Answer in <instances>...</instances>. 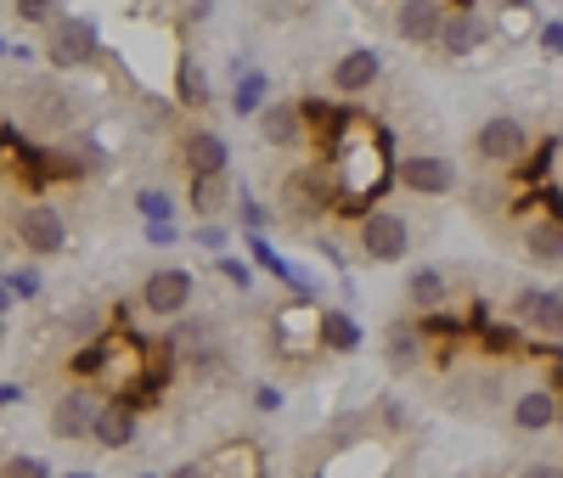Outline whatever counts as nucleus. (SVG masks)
Returning a JSON list of instances; mask_svg holds the SVG:
<instances>
[{"mask_svg":"<svg viewBox=\"0 0 563 478\" xmlns=\"http://www.w3.org/2000/svg\"><path fill=\"white\" fill-rule=\"evenodd\" d=\"M361 119H344L333 130L339 141V164H333V198L344 209L372 214L378 209V191L389 186L395 164H389V130H355Z\"/></svg>","mask_w":563,"mask_h":478,"instance_id":"nucleus-1","label":"nucleus"},{"mask_svg":"<svg viewBox=\"0 0 563 478\" xmlns=\"http://www.w3.org/2000/svg\"><path fill=\"white\" fill-rule=\"evenodd\" d=\"M45 57H52L57 74L97 63V57H102V29L90 23V18H68V12H63L52 29H45Z\"/></svg>","mask_w":563,"mask_h":478,"instance_id":"nucleus-2","label":"nucleus"},{"mask_svg":"<svg viewBox=\"0 0 563 478\" xmlns=\"http://www.w3.org/2000/svg\"><path fill=\"white\" fill-rule=\"evenodd\" d=\"M474 158L479 164H525L530 158V124L525 119H512V113H496L474 130Z\"/></svg>","mask_w":563,"mask_h":478,"instance_id":"nucleus-3","label":"nucleus"},{"mask_svg":"<svg viewBox=\"0 0 563 478\" xmlns=\"http://www.w3.org/2000/svg\"><path fill=\"white\" fill-rule=\"evenodd\" d=\"M333 209H339V198H333V175L327 169H294L282 180V214L288 220H321Z\"/></svg>","mask_w":563,"mask_h":478,"instance_id":"nucleus-4","label":"nucleus"},{"mask_svg":"<svg viewBox=\"0 0 563 478\" xmlns=\"http://www.w3.org/2000/svg\"><path fill=\"white\" fill-rule=\"evenodd\" d=\"M12 231H18L23 254H34V259H52V254L68 248V225H63V214L52 203H23L18 220H12Z\"/></svg>","mask_w":563,"mask_h":478,"instance_id":"nucleus-5","label":"nucleus"},{"mask_svg":"<svg viewBox=\"0 0 563 478\" xmlns=\"http://www.w3.org/2000/svg\"><path fill=\"white\" fill-rule=\"evenodd\" d=\"M406 248H411V225L395 209L378 203L372 214H361V254L372 265H395V259H406Z\"/></svg>","mask_w":563,"mask_h":478,"instance_id":"nucleus-6","label":"nucleus"},{"mask_svg":"<svg viewBox=\"0 0 563 478\" xmlns=\"http://www.w3.org/2000/svg\"><path fill=\"white\" fill-rule=\"evenodd\" d=\"M192 299H198V281H192V270H175V265H164V270H153L147 281H141V310H147V315L180 321Z\"/></svg>","mask_w":563,"mask_h":478,"instance_id":"nucleus-7","label":"nucleus"},{"mask_svg":"<svg viewBox=\"0 0 563 478\" xmlns=\"http://www.w3.org/2000/svg\"><path fill=\"white\" fill-rule=\"evenodd\" d=\"M395 180L406 191H417V198H451L456 191V164L445 153H411L395 164Z\"/></svg>","mask_w":563,"mask_h":478,"instance_id":"nucleus-8","label":"nucleus"},{"mask_svg":"<svg viewBox=\"0 0 563 478\" xmlns=\"http://www.w3.org/2000/svg\"><path fill=\"white\" fill-rule=\"evenodd\" d=\"M485 40H490V12H474V7H451L445 12V29H440V52L467 63L474 52H485Z\"/></svg>","mask_w":563,"mask_h":478,"instance_id":"nucleus-9","label":"nucleus"},{"mask_svg":"<svg viewBox=\"0 0 563 478\" xmlns=\"http://www.w3.org/2000/svg\"><path fill=\"white\" fill-rule=\"evenodd\" d=\"M97 400H90V389H68V394H57V405H52V440H63V445H74V440H90L97 434Z\"/></svg>","mask_w":563,"mask_h":478,"instance_id":"nucleus-10","label":"nucleus"},{"mask_svg":"<svg viewBox=\"0 0 563 478\" xmlns=\"http://www.w3.org/2000/svg\"><path fill=\"white\" fill-rule=\"evenodd\" d=\"M378 79H384V57L372 52V45H355V52H344V57L333 63V74H327L333 96H366Z\"/></svg>","mask_w":563,"mask_h":478,"instance_id":"nucleus-11","label":"nucleus"},{"mask_svg":"<svg viewBox=\"0 0 563 478\" xmlns=\"http://www.w3.org/2000/svg\"><path fill=\"white\" fill-rule=\"evenodd\" d=\"M180 158H186V175L192 180H214V175L231 169V147H225V135H214V130H186Z\"/></svg>","mask_w":563,"mask_h":478,"instance_id":"nucleus-12","label":"nucleus"},{"mask_svg":"<svg viewBox=\"0 0 563 478\" xmlns=\"http://www.w3.org/2000/svg\"><path fill=\"white\" fill-rule=\"evenodd\" d=\"M422 349H429V344H422V326L411 321V315H400V321H389L384 326V366L395 371V377H411L417 366H422Z\"/></svg>","mask_w":563,"mask_h":478,"instance_id":"nucleus-13","label":"nucleus"},{"mask_svg":"<svg viewBox=\"0 0 563 478\" xmlns=\"http://www.w3.org/2000/svg\"><path fill=\"white\" fill-rule=\"evenodd\" d=\"M440 29H445L440 0H400L395 7V34L406 45H440Z\"/></svg>","mask_w":563,"mask_h":478,"instance_id":"nucleus-14","label":"nucleus"},{"mask_svg":"<svg viewBox=\"0 0 563 478\" xmlns=\"http://www.w3.org/2000/svg\"><path fill=\"white\" fill-rule=\"evenodd\" d=\"M507 416H512L519 434H547V427L558 422V394L552 389H519L512 405H507Z\"/></svg>","mask_w":563,"mask_h":478,"instance_id":"nucleus-15","label":"nucleus"},{"mask_svg":"<svg viewBox=\"0 0 563 478\" xmlns=\"http://www.w3.org/2000/svg\"><path fill=\"white\" fill-rule=\"evenodd\" d=\"M203 473H209V478H265V456H260L249 440H231V445H220L214 456H203Z\"/></svg>","mask_w":563,"mask_h":478,"instance_id":"nucleus-16","label":"nucleus"},{"mask_svg":"<svg viewBox=\"0 0 563 478\" xmlns=\"http://www.w3.org/2000/svg\"><path fill=\"white\" fill-rule=\"evenodd\" d=\"M254 124H260V141H265V147H299V141H305L299 102H265V113H260Z\"/></svg>","mask_w":563,"mask_h":478,"instance_id":"nucleus-17","label":"nucleus"},{"mask_svg":"<svg viewBox=\"0 0 563 478\" xmlns=\"http://www.w3.org/2000/svg\"><path fill=\"white\" fill-rule=\"evenodd\" d=\"M164 349H169L175 360H192V366H203V360L220 355V349H214V326H198V321H175L169 338H164Z\"/></svg>","mask_w":563,"mask_h":478,"instance_id":"nucleus-18","label":"nucleus"},{"mask_svg":"<svg viewBox=\"0 0 563 478\" xmlns=\"http://www.w3.org/2000/svg\"><path fill=\"white\" fill-rule=\"evenodd\" d=\"M175 102H180V113H209V79H203V68H198V57L192 52H180L175 57Z\"/></svg>","mask_w":563,"mask_h":478,"instance_id":"nucleus-19","label":"nucleus"},{"mask_svg":"<svg viewBox=\"0 0 563 478\" xmlns=\"http://www.w3.org/2000/svg\"><path fill=\"white\" fill-rule=\"evenodd\" d=\"M90 440H97L102 451H130L135 445V411L124 400H108L97 411V434H90Z\"/></svg>","mask_w":563,"mask_h":478,"instance_id":"nucleus-20","label":"nucleus"},{"mask_svg":"<svg viewBox=\"0 0 563 478\" xmlns=\"http://www.w3.org/2000/svg\"><path fill=\"white\" fill-rule=\"evenodd\" d=\"M406 304H411L417 315H440V310H445V270L417 265V270L406 276Z\"/></svg>","mask_w":563,"mask_h":478,"instance_id":"nucleus-21","label":"nucleus"},{"mask_svg":"<svg viewBox=\"0 0 563 478\" xmlns=\"http://www.w3.org/2000/svg\"><path fill=\"white\" fill-rule=\"evenodd\" d=\"M525 254H530V265H563V225L558 220H530L525 225Z\"/></svg>","mask_w":563,"mask_h":478,"instance_id":"nucleus-22","label":"nucleus"},{"mask_svg":"<svg viewBox=\"0 0 563 478\" xmlns=\"http://www.w3.org/2000/svg\"><path fill=\"white\" fill-rule=\"evenodd\" d=\"M29 108H34V124H45V130H68V119H74L68 90H57V85L29 90Z\"/></svg>","mask_w":563,"mask_h":478,"instance_id":"nucleus-23","label":"nucleus"},{"mask_svg":"<svg viewBox=\"0 0 563 478\" xmlns=\"http://www.w3.org/2000/svg\"><path fill=\"white\" fill-rule=\"evenodd\" d=\"M321 349L327 355H355L361 349V326L344 310H321Z\"/></svg>","mask_w":563,"mask_h":478,"instance_id":"nucleus-24","label":"nucleus"},{"mask_svg":"<svg viewBox=\"0 0 563 478\" xmlns=\"http://www.w3.org/2000/svg\"><path fill=\"white\" fill-rule=\"evenodd\" d=\"M265 90H271V74H265V68L238 74V90H231V113H238V119H260V113H265Z\"/></svg>","mask_w":563,"mask_h":478,"instance_id":"nucleus-25","label":"nucleus"},{"mask_svg":"<svg viewBox=\"0 0 563 478\" xmlns=\"http://www.w3.org/2000/svg\"><path fill=\"white\" fill-rule=\"evenodd\" d=\"M225 209H231V186H225V175H214V180H192V214H198L203 225H220Z\"/></svg>","mask_w":563,"mask_h":478,"instance_id":"nucleus-26","label":"nucleus"},{"mask_svg":"<svg viewBox=\"0 0 563 478\" xmlns=\"http://www.w3.org/2000/svg\"><path fill=\"white\" fill-rule=\"evenodd\" d=\"M541 299H547V287H519L512 293V304H507V315H512V326H536V315H541Z\"/></svg>","mask_w":563,"mask_h":478,"instance_id":"nucleus-27","label":"nucleus"},{"mask_svg":"<svg viewBox=\"0 0 563 478\" xmlns=\"http://www.w3.org/2000/svg\"><path fill=\"white\" fill-rule=\"evenodd\" d=\"M536 332H541V338H563V287H547L541 315H536Z\"/></svg>","mask_w":563,"mask_h":478,"instance_id":"nucleus-28","label":"nucleus"},{"mask_svg":"<svg viewBox=\"0 0 563 478\" xmlns=\"http://www.w3.org/2000/svg\"><path fill=\"white\" fill-rule=\"evenodd\" d=\"M135 209H141V220H147V225H169V214H175V203L164 198V191H135Z\"/></svg>","mask_w":563,"mask_h":478,"instance_id":"nucleus-29","label":"nucleus"},{"mask_svg":"<svg viewBox=\"0 0 563 478\" xmlns=\"http://www.w3.org/2000/svg\"><path fill=\"white\" fill-rule=\"evenodd\" d=\"M238 220H243V231H249V236H260V231L271 225V214H265V203H254V198H249V191H243V198H238Z\"/></svg>","mask_w":563,"mask_h":478,"instance_id":"nucleus-30","label":"nucleus"},{"mask_svg":"<svg viewBox=\"0 0 563 478\" xmlns=\"http://www.w3.org/2000/svg\"><path fill=\"white\" fill-rule=\"evenodd\" d=\"M485 349L490 355H512V349H525V344H519V332H512V326H485Z\"/></svg>","mask_w":563,"mask_h":478,"instance_id":"nucleus-31","label":"nucleus"},{"mask_svg":"<svg viewBox=\"0 0 563 478\" xmlns=\"http://www.w3.org/2000/svg\"><path fill=\"white\" fill-rule=\"evenodd\" d=\"M0 478H52V467H45L40 456H12Z\"/></svg>","mask_w":563,"mask_h":478,"instance_id":"nucleus-32","label":"nucleus"},{"mask_svg":"<svg viewBox=\"0 0 563 478\" xmlns=\"http://www.w3.org/2000/svg\"><path fill=\"white\" fill-rule=\"evenodd\" d=\"M18 18H23V23H45V29H52L63 12H57V7H45V0H18Z\"/></svg>","mask_w":563,"mask_h":478,"instance_id":"nucleus-33","label":"nucleus"},{"mask_svg":"<svg viewBox=\"0 0 563 478\" xmlns=\"http://www.w3.org/2000/svg\"><path fill=\"white\" fill-rule=\"evenodd\" d=\"M7 293H12V299H40V276H34V270H12V276H7Z\"/></svg>","mask_w":563,"mask_h":478,"instance_id":"nucleus-34","label":"nucleus"},{"mask_svg":"<svg viewBox=\"0 0 563 478\" xmlns=\"http://www.w3.org/2000/svg\"><path fill=\"white\" fill-rule=\"evenodd\" d=\"M541 52H547V57H563V23H558V18L541 23Z\"/></svg>","mask_w":563,"mask_h":478,"instance_id":"nucleus-35","label":"nucleus"},{"mask_svg":"<svg viewBox=\"0 0 563 478\" xmlns=\"http://www.w3.org/2000/svg\"><path fill=\"white\" fill-rule=\"evenodd\" d=\"M198 248H225V225H198Z\"/></svg>","mask_w":563,"mask_h":478,"instance_id":"nucleus-36","label":"nucleus"},{"mask_svg":"<svg viewBox=\"0 0 563 478\" xmlns=\"http://www.w3.org/2000/svg\"><path fill=\"white\" fill-rule=\"evenodd\" d=\"M519 478H563V462H530L519 467Z\"/></svg>","mask_w":563,"mask_h":478,"instance_id":"nucleus-37","label":"nucleus"},{"mask_svg":"<svg viewBox=\"0 0 563 478\" xmlns=\"http://www.w3.org/2000/svg\"><path fill=\"white\" fill-rule=\"evenodd\" d=\"M175 236H180V231H175V220H169V225H147V243H153V248H169Z\"/></svg>","mask_w":563,"mask_h":478,"instance_id":"nucleus-38","label":"nucleus"},{"mask_svg":"<svg viewBox=\"0 0 563 478\" xmlns=\"http://www.w3.org/2000/svg\"><path fill=\"white\" fill-rule=\"evenodd\" d=\"M0 153H23V130L18 124H0Z\"/></svg>","mask_w":563,"mask_h":478,"instance_id":"nucleus-39","label":"nucleus"},{"mask_svg":"<svg viewBox=\"0 0 563 478\" xmlns=\"http://www.w3.org/2000/svg\"><path fill=\"white\" fill-rule=\"evenodd\" d=\"M175 18H180V29H198V23H209V7H180Z\"/></svg>","mask_w":563,"mask_h":478,"instance_id":"nucleus-40","label":"nucleus"},{"mask_svg":"<svg viewBox=\"0 0 563 478\" xmlns=\"http://www.w3.org/2000/svg\"><path fill=\"white\" fill-rule=\"evenodd\" d=\"M254 405L260 411H276L282 405V389H271V382H265V389H254Z\"/></svg>","mask_w":563,"mask_h":478,"instance_id":"nucleus-41","label":"nucleus"},{"mask_svg":"<svg viewBox=\"0 0 563 478\" xmlns=\"http://www.w3.org/2000/svg\"><path fill=\"white\" fill-rule=\"evenodd\" d=\"M220 270H225L231 281H238V287H243V293H249V281H254V276H249V270H243L238 259H220Z\"/></svg>","mask_w":563,"mask_h":478,"instance_id":"nucleus-42","label":"nucleus"},{"mask_svg":"<svg viewBox=\"0 0 563 478\" xmlns=\"http://www.w3.org/2000/svg\"><path fill=\"white\" fill-rule=\"evenodd\" d=\"M169 478H209V473H203V462H180Z\"/></svg>","mask_w":563,"mask_h":478,"instance_id":"nucleus-43","label":"nucleus"},{"mask_svg":"<svg viewBox=\"0 0 563 478\" xmlns=\"http://www.w3.org/2000/svg\"><path fill=\"white\" fill-rule=\"evenodd\" d=\"M12 400H23V382H0V405H12Z\"/></svg>","mask_w":563,"mask_h":478,"instance_id":"nucleus-44","label":"nucleus"},{"mask_svg":"<svg viewBox=\"0 0 563 478\" xmlns=\"http://www.w3.org/2000/svg\"><path fill=\"white\" fill-rule=\"evenodd\" d=\"M12 310V293H7V281H0V315H7Z\"/></svg>","mask_w":563,"mask_h":478,"instance_id":"nucleus-45","label":"nucleus"},{"mask_svg":"<svg viewBox=\"0 0 563 478\" xmlns=\"http://www.w3.org/2000/svg\"><path fill=\"white\" fill-rule=\"evenodd\" d=\"M552 141H558V153H563V124H558V135H552Z\"/></svg>","mask_w":563,"mask_h":478,"instance_id":"nucleus-46","label":"nucleus"},{"mask_svg":"<svg viewBox=\"0 0 563 478\" xmlns=\"http://www.w3.org/2000/svg\"><path fill=\"white\" fill-rule=\"evenodd\" d=\"M141 478H164V473H141Z\"/></svg>","mask_w":563,"mask_h":478,"instance_id":"nucleus-47","label":"nucleus"},{"mask_svg":"<svg viewBox=\"0 0 563 478\" xmlns=\"http://www.w3.org/2000/svg\"><path fill=\"white\" fill-rule=\"evenodd\" d=\"M68 478H90V473H68Z\"/></svg>","mask_w":563,"mask_h":478,"instance_id":"nucleus-48","label":"nucleus"},{"mask_svg":"<svg viewBox=\"0 0 563 478\" xmlns=\"http://www.w3.org/2000/svg\"><path fill=\"white\" fill-rule=\"evenodd\" d=\"M305 478H321V473H305Z\"/></svg>","mask_w":563,"mask_h":478,"instance_id":"nucleus-49","label":"nucleus"},{"mask_svg":"<svg viewBox=\"0 0 563 478\" xmlns=\"http://www.w3.org/2000/svg\"><path fill=\"white\" fill-rule=\"evenodd\" d=\"M0 52H7V40H0Z\"/></svg>","mask_w":563,"mask_h":478,"instance_id":"nucleus-50","label":"nucleus"}]
</instances>
